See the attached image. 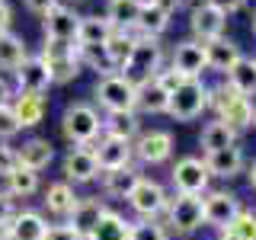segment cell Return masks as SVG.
Instances as JSON below:
<instances>
[{
  "label": "cell",
  "instance_id": "1",
  "mask_svg": "<svg viewBox=\"0 0 256 240\" xmlns=\"http://www.w3.org/2000/svg\"><path fill=\"white\" fill-rule=\"evenodd\" d=\"M102 132V118L90 102H70L61 116V134L68 138L74 148H84V144H93Z\"/></svg>",
  "mask_w": 256,
  "mask_h": 240
},
{
  "label": "cell",
  "instance_id": "2",
  "mask_svg": "<svg viewBox=\"0 0 256 240\" xmlns=\"http://www.w3.org/2000/svg\"><path fill=\"white\" fill-rule=\"evenodd\" d=\"M42 61L52 70V84H70L74 77H80L84 64L77 54V42H58V38H45L42 45Z\"/></svg>",
  "mask_w": 256,
  "mask_h": 240
},
{
  "label": "cell",
  "instance_id": "3",
  "mask_svg": "<svg viewBox=\"0 0 256 240\" xmlns=\"http://www.w3.org/2000/svg\"><path fill=\"white\" fill-rule=\"evenodd\" d=\"M166 224H170L173 234H196L205 224V212H202V196H186V192H176L164 208Z\"/></svg>",
  "mask_w": 256,
  "mask_h": 240
},
{
  "label": "cell",
  "instance_id": "4",
  "mask_svg": "<svg viewBox=\"0 0 256 240\" xmlns=\"http://www.w3.org/2000/svg\"><path fill=\"white\" fill-rule=\"evenodd\" d=\"M202 109H208V86L202 80H182L166 102V112L176 122H192V118L202 116Z\"/></svg>",
  "mask_w": 256,
  "mask_h": 240
},
{
  "label": "cell",
  "instance_id": "5",
  "mask_svg": "<svg viewBox=\"0 0 256 240\" xmlns=\"http://www.w3.org/2000/svg\"><path fill=\"white\" fill-rule=\"evenodd\" d=\"M164 68V48H160L157 38L138 36V45H134V54L125 68V77L132 80L134 86L144 84V80H154V74Z\"/></svg>",
  "mask_w": 256,
  "mask_h": 240
},
{
  "label": "cell",
  "instance_id": "6",
  "mask_svg": "<svg viewBox=\"0 0 256 240\" xmlns=\"http://www.w3.org/2000/svg\"><path fill=\"white\" fill-rule=\"evenodd\" d=\"M134 90H138V86L125 74H109V77L96 80L93 96L106 112H125V109H134Z\"/></svg>",
  "mask_w": 256,
  "mask_h": 240
},
{
  "label": "cell",
  "instance_id": "7",
  "mask_svg": "<svg viewBox=\"0 0 256 240\" xmlns=\"http://www.w3.org/2000/svg\"><path fill=\"white\" fill-rule=\"evenodd\" d=\"M166 202H170L166 189L160 186L157 180H148V176H141L138 186H134L132 196H128V205L134 208L138 218H160L164 208H166Z\"/></svg>",
  "mask_w": 256,
  "mask_h": 240
},
{
  "label": "cell",
  "instance_id": "8",
  "mask_svg": "<svg viewBox=\"0 0 256 240\" xmlns=\"http://www.w3.org/2000/svg\"><path fill=\"white\" fill-rule=\"evenodd\" d=\"M170 180H173L176 192L202 196V192L208 189V182H212V176H208V170H205V160H198V157H180L173 164V170H170Z\"/></svg>",
  "mask_w": 256,
  "mask_h": 240
},
{
  "label": "cell",
  "instance_id": "9",
  "mask_svg": "<svg viewBox=\"0 0 256 240\" xmlns=\"http://www.w3.org/2000/svg\"><path fill=\"white\" fill-rule=\"evenodd\" d=\"M16 77V93H29V96H42L52 86V70L42 61V54H29L20 68L13 70Z\"/></svg>",
  "mask_w": 256,
  "mask_h": 240
},
{
  "label": "cell",
  "instance_id": "10",
  "mask_svg": "<svg viewBox=\"0 0 256 240\" xmlns=\"http://www.w3.org/2000/svg\"><path fill=\"white\" fill-rule=\"evenodd\" d=\"M132 150H134V160H141V164H164L173 154V134L164 132V128L141 132L132 141Z\"/></svg>",
  "mask_w": 256,
  "mask_h": 240
},
{
  "label": "cell",
  "instance_id": "11",
  "mask_svg": "<svg viewBox=\"0 0 256 240\" xmlns=\"http://www.w3.org/2000/svg\"><path fill=\"white\" fill-rule=\"evenodd\" d=\"M100 164H96L93 144H84V148H70L64 154V182H74V186H84V182L100 180Z\"/></svg>",
  "mask_w": 256,
  "mask_h": 240
},
{
  "label": "cell",
  "instance_id": "12",
  "mask_svg": "<svg viewBox=\"0 0 256 240\" xmlns=\"http://www.w3.org/2000/svg\"><path fill=\"white\" fill-rule=\"evenodd\" d=\"M224 22H228V16H224L218 6L205 4V0H198L196 6H192L189 13V29H192V38L196 42H212V38L224 36Z\"/></svg>",
  "mask_w": 256,
  "mask_h": 240
},
{
  "label": "cell",
  "instance_id": "13",
  "mask_svg": "<svg viewBox=\"0 0 256 240\" xmlns=\"http://www.w3.org/2000/svg\"><path fill=\"white\" fill-rule=\"evenodd\" d=\"M240 198L234 196V192H224V189H214L208 192V196L202 198V212H205V224H212V228L224 230L230 221L240 214Z\"/></svg>",
  "mask_w": 256,
  "mask_h": 240
},
{
  "label": "cell",
  "instance_id": "14",
  "mask_svg": "<svg viewBox=\"0 0 256 240\" xmlns=\"http://www.w3.org/2000/svg\"><path fill=\"white\" fill-rule=\"evenodd\" d=\"M170 68L180 70L186 80H202V70H208V61H205V45L196 42V38H186L173 48L170 54Z\"/></svg>",
  "mask_w": 256,
  "mask_h": 240
},
{
  "label": "cell",
  "instance_id": "15",
  "mask_svg": "<svg viewBox=\"0 0 256 240\" xmlns=\"http://www.w3.org/2000/svg\"><path fill=\"white\" fill-rule=\"evenodd\" d=\"M77 26H80V16L70 10V6L58 4L54 10H48L42 16V32L45 38H58V42H77Z\"/></svg>",
  "mask_w": 256,
  "mask_h": 240
},
{
  "label": "cell",
  "instance_id": "16",
  "mask_svg": "<svg viewBox=\"0 0 256 240\" xmlns=\"http://www.w3.org/2000/svg\"><path fill=\"white\" fill-rule=\"evenodd\" d=\"M93 154H96V164H100V170H118V166H128V164L134 160L132 141L112 138V134H102L100 144H93Z\"/></svg>",
  "mask_w": 256,
  "mask_h": 240
},
{
  "label": "cell",
  "instance_id": "17",
  "mask_svg": "<svg viewBox=\"0 0 256 240\" xmlns=\"http://www.w3.org/2000/svg\"><path fill=\"white\" fill-rule=\"evenodd\" d=\"M106 212H109V208H106V202H102V198H77L74 212L68 214V224L86 240V234H90L96 224H100V218H102Z\"/></svg>",
  "mask_w": 256,
  "mask_h": 240
},
{
  "label": "cell",
  "instance_id": "18",
  "mask_svg": "<svg viewBox=\"0 0 256 240\" xmlns=\"http://www.w3.org/2000/svg\"><path fill=\"white\" fill-rule=\"evenodd\" d=\"M240 58H244V54H240V45L234 38L218 36V38H212V42H205V61H208V68L218 70V74H228Z\"/></svg>",
  "mask_w": 256,
  "mask_h": 240
},
{
  "label": "cell",
  "instance_id": "19",
  "mask_svg": "<svg viewBox=\"0 0 256 240\" xmlns=\"http://www.w3.org/2000/svg\"><path fill=\"white\" fill-rule=\"evenodd\" d=\"M16 157H20V166H26L32 173H42L54 160V144L48 138H29L22 141V148H16Z\"/></svg>",
  "mask_w": 256,
  "mask_h": 240
},
{
  "label": "cell",
  "instance_id": "20",
  "mask_svg": "<svg viewBox=\"0 0 256 240\" xmlns=\"http://www.w3.org/2000/svg\"><path fill=\"white\" fill-rule=\"evenodd\" d=\"M10 109H13V116H16V122H20V128H36V125H42V118H45V112H48V102H45V96L13 93Z\"/></svg>",
  "mask_w": 256,
  "mask_h": 240
},
{
  "label": "cell",
  "instance_id": "21",
  "mask_svg": "<svg viewBox=\"0 0 256 240\" xmlns=\"http://www.w3.org/2000/svg\"><path fill=\"white\" fill-rule=\"evenodd\" d=\"M205 170H208V176L230 180V176H237L244 170V150H240L237 144H230V148H224V150L205 154Z\"/></svg>",
  "mask_w": 256,
  "mask_h": 240
},
{
  "label": "cell",
  "instance_id": "22",
  "mask_svg": "<svg viewBox=\"0 0 256 240\" xmlns=\"http://www.w3.org/2000/svg\"><path fill=\"white\" fill-rule=\"evenodd\" d=\"M170 26V13L160 10L157 4L150 0H141V10H138V20H134V36H148V38H160Z\"/></svg>",
  "mask_w": 256,
  "mask_h": 240
},
{
  "label": "cell",
  "instance_id": "23",
  "mask_svg": "<svg viewBox=\"0 0 256 240\" xmlns=\"http://www.w3.org/2000/svg\"><path fill=\"white\" fill-rule=\"evenodd\" d=\"M100 176H102V192H106V196H116V198H128L132 189L138 186V180H141V173H138L134 164L118 166V170H102Z\"/></svg>",
  "mask_w": 256,
  "mask_h": 240
},
{
  "label": "cell",
  "instance_id": "24",
  "mask_svg": "<svg viewBox=\"0 0 256 240\" xmlns=\"http://www.w3.org/2000/svg\"><path fill=\"white\" fill-rule=\"evenodd\" d=\"M48 230V221L42 212H16L10 218V240H42Z\"/></svg>",
  "mask_w": 256,
  "mask_h": 240
},
{
  "label": "cell",
  "instance_id": "25",
  "mask_svg": "<svg viewBox=\"0 0 256 240\" xmlns=\"http://www.w3.org/2000/svg\"><path fill=\"white\" fill-rule=\"evenodd\" d=\"M166 102H170V93L164 86H157L154 80H144L134 90V112H150V116H160L166 112Z\"/></svg>",
  "mask_w": 256,
  "mask_h": 240
},
{
  "label": "cell",
  "instance_id": "26",
  "mask_svg": "<svg viewBox=\"0 0 256 240\" xmlns=\"http://www.w3.org/2000/svg\"><path fill=\"white\" fill-rule=\"evenodd\" d=\"M102 132L112 134V138L134 141V138L141 134L138 112H134V109H125V112H106V118H102Z\"/></svg>",
  "mask_w": 256,
  "mask_h": 240
},
{
  "label": "cell",
  "instance_id": "27",
  "mask_svg": "<svg viewBox=\"0 0 256 240\" xmlns=\"http://www.w3.org/2000/svg\"><path fill=\"white\" fill-rule=\"evenodd\" d=\"M112 22L106 16L93 13V16H80V26H77V45H106L112 36Z\"/></svg>",
  "mask_w": 256,
  "mask_h": 240
},
{
  "label": "cell",
  "instance_id": "28",
  "mask_svg": "<svg viewBox=\"0 0 256 240\" xmlns=\"http://www.w3.org/2000/svg\"><path fill=\"white\" fill-rule=\"evenodd\" d=\"M45 208L48 212L54 214V218H64L68 221V214L74 212V205H77V196H74V186H70V182H52V186L45 189Z\"/></svg>",
  "mask_w": 256,
  "mask_h": 240
},
{
  "label": "cell",
  "instance_id": "29",
  "mask_svg": "<svg viewBox=\"0 0 256 240\" xmlns=\"http://www.w3.org/2000/svg\"><path fill=\"white\" fill-rule=\"evenodd\" d=\"M132 237V221L122 218L118 212H106L100 224L86 234V240H128Z\"/></svg>",
  "mask_w": 256,
  "mask_h": 240
},
{
  "label": "cell",
  "instance_id": "30",
  "mask_svg": "<svg viewBox=\"0 0 256 240\" xmlns=\"http://www.w3.org/2000/svg\"><path fill=\"white\" fill-rule=\"evenodd\" d=\"M29 58V48L22 42V36L16 32H0V70H13Z\"/></svg>",
  "mask_w": 256,
  "mask_h": 240
},
{
  "label": "cell",
  "instance_id": "31",
  "mask_svg": "<svg viewBox=\"0 0 256 240\" xmlns=\"http://www.w3.org/2000/svg\"><path fill=\"white\" fill-rule=\"evenodd\" d=\"M198 144H202L205 154H214V150H224V148H230V144H237V132L230 125H224L221 118H214V122H208L202 128Z\"/></svg>",
  "mask_w": 256,
  "mask_h": 240
},
{
  "label": "cell",
  "instance_id": "32",
  "mask_svg": "<svg viewBox=\"0 0 256 240\" xmlns=\"http://www.w3.org/2000/svg\"><path fill=\"white\" fill-rule=\"evenodd\" d=\"M134 45H138V36L134 32H112L109 36V42H106V54H109V61H112V68H128V61H132V54H134Z\"/></svg>",
  "mask_w": 256,
  "mask_h": 240
},
{
  "label": "cell",
  "instance_id": "33",
  "mask_svg": "<svg viewBox=\"0 0 256 240\" xmlns=\"http://www.w3.org/2000/svg\"><path fill=\"white\" fill-rule=\"evenodd\" d=\"M4 192L10 198H29L38 192V173L26 170V166H16L10 176H4Z\"/></svg>",
  "mask_w": 256,
  "mask_h": 240
},
{
  "label": "cell",
  "instance_id": "34",
  "mask_svg": "<svg viewBox=\"0 0 256 240\" xmlns=\"http://www.w3.org/2000/svg\"><path fill=\"white\" fill-rule=\"evenodd\" d=\"M138 10H141V0H109L106 20L112 22V29H118V32H134Z\"/></svg>",
  "mask_w": 256,
  "mask_h": 240
},
{
  "label": "cell",
  "instance_id": "35",
  "mask_svg": "<svg viewBox=\"0 0 256 240\" xmlns=\"http://www.w3.org/2000/svg\"><path fill=\"white\" fill-rule=\"evenodd\" d=\"M228 84L234 86V90L240 93V96H256V64H253V58H240L234 68L228 70Z\"/></svg>",
  "mask_w": 256,
  "mask_h": 240
},
{
  "label": "cell",
  "instance_id": "36",
  "mask_svg": "<svg viewBox=\"0 0 256 240\" xmlns=\"http://www.w3.org/2000/svg\"><path fill=\"white\" fill-rule=\"evenodd\" d=\"M253 116H256L253 102L246 100V96H237V100L230 102V106L224 109L218 118H221L224 125H230V128H234V132H244V128H250V125H253Z\"/></svg>",
  "mask_w": 256,
  "mask_h": 240
},
{
  "label": "cell",
  "instance_id": "37",
  "mask_svg": "<svg viewBox=\"0 0 256 240\" xmlns=\"http://www.w3.org/2000/svg\"><path fill=\"white\" fill-rule=\"evenodd\" d=\"M77 54H80V64L93 68L100 77L116 74V68H112V61H109V54H106V45H77Z\"/></svg>",
  "mask_w": 256,
  "mask_h": 240
},
{
  "label": "cell",
  "instance_id": "38",
  "mask_svg": "<svg viewBox=\"0 0 256 240\" xmlns=\"http://www.w3.org/2000/svg\"><path fill=\"white\" fill-rule=\"evenodd\" d=\"M221 234H228L230 240H256V212L240 208V214L221 230Z\"/></svg>",
  "mask_w": 256,
  "mask_h": 240
},
{
  "label": "cell",
  "instance_id": "39",
  "mask_svg": "<svg viewBox=\"0 0 256 240\" xmlns=\"http://www.w3.org/2000/svg\"><path fill=\"white\" fill-rule=\"evenodd\" d=\"M166 234L170 230L157 218H141V221H132V237L128 240H166Z\"/></svg>",
  "mask_w": 256,
  "mask_h": 240
},
{
  "label": "cell",
  "instance_id": "40",
  "mask_svg": "<svg viewBox=\"0 0 256 240\" xmlns=\"http://www.w3.org/2000/svg\"><path fill=\"white\" fill-rule=\"evenodd\" d=\"M237 90H234V86H230V84H218V86H208V109H214V112H218V116H221V112L224 109H228L230 106V102H234L237 100Z\"/></svg>",
  "mask_w": 256,
  "mask_h": 240
},
{
  "label": "cell",
  "instance_id": "41",
  "mask_svg": "<svg viewBox=\"0 0 256 240\" xmlns=\"http://www.w3.org/2000/svg\"><path fill=\"white\" fill-rule=\"evenodd\" d=\"M20 132H22V128H20V122H16L13 109L10 106H0V141H10Z\"/></svg>",
  "mask_w": 256,
  "mask_h": 240
},
{
  "label": "cell",
  "instance_id": "42",
  "mask_svg": "<svg viewBox=\"0 0 256 240\" xmlns=\"http://www.w3.org/2000/svg\"><path fill=\"white\" fill-rule=\"evenodd\" d=\"M182 80H186V77H182L180 70H173V68H160L157 74H154V84H157V86H164L166 93H173L176 86L182 84Z\"/></svg>",
  "mask_w": 256,
  "mask_h": 240
},
{
  "label": "cell",
  "instance_id": "43",
  "mask_svg": "<svg viewBox=\"0 0 256 240\" xmlns=\"http://www.w3.org/2000/svg\"><path fill=\"white\" fill-rule=\"evenodd\" d=\"M16 166H20V157H16V148H10L6 141H0V180L10 176Z\"/></svg>",
  "mask_w": 256,
  "mask_h": 240
},
{
  "label": "cell",
  "instance_id": "44",
  "mask_svg": "<svg viewBox=\"0 0 256 240\" xmlns=\"http://www.w3.org/2000/svg\"><path fill=\"white\" fill-rule=\"evenodd\" d=\"M42 240H84V237H80L77 230L64 221V224H48V230H45Z\"/></svg>",
  "mask_w": 256,
  "mask_h": 240
},
{
  "label": "cell",
  "instance_id": "45",
  "mask_svg": "<svg viewBox=\"0 0 256 240\" xmlns=\"http://www.w3.org/2000/svg\"><path fill=\"white\" fill-rule=\"evenodd\" d=\"M22 4H26V10H29V13L45 16L48 10H54V6H58V0H22Z\"/></svg>",
  "mask_w": 256,
  "mask_h": 240
},
{
  "label": "cell",
  "instance_id": "46",
  "mask_svg": "<svg viewBox=\"0 0 256 240\" xmlns=\"http://www.w3.org/2000/svg\"><path fill=\"white\" fill-rule=\"evenodd\" d=\"M205 4H212V6H218V10L224 16H230V13H237V10H244V4L246 0H205Z\"/></svg>",
  "mask_w": 256,
  "mask_h": 240
},
{
  "label": "cell",
  "instance_id": "47",
  "mask_svg": "<svg viewBox=\"0 0 256 240\" xmlns=\"http://www.w3.org/2000/svg\"><path fill=\"white\" fill-rule=\"evenodd\" d=\"M16 214V198H10L4 189H0V221H10Z\"/></svg>",
  "mask_w": 256,
  "mask_h": 240
},
{
  "label": "cell",
  "instance_id": "48",
  "mask_svg": "<svg viewBox=\"0 0 256 240\" xmlns=\"http://www.w3.org/2000/svg\"><path fill=\"white\" fill-rule=\"evenodd\" d=\"M10 22H13V10L6 0H0V32H10Z\"/></svg>",
  "mask_w": 256,
  "mask_h": 240
},
{
  "label": "cell",
  "instance_id": "49",
  "mask_svg": "<svg viewBox=\"0 0 256 240\" xmlns=\"http://www.w3.org/2000/svg\"><path fill=\"white\" fill-rule=\"evenodd\" d=\"M10 100H13V86H10V80L0 77V106H10Z\"/></svg>",
  "mask_w": 256,
  "mask_h": 240
},
{
  "label": "cell",
  "instance_id": "50",
  "mask_svg": "<svg viewBox=\"0 0 256 240\" xmlns=\"http://www.w3.org/2000/svg\"><path fill=\"white\" fill-rule=\"evenodd\" d=\"M150 4H157L160 6V10H166V13H176V10H180V4H182V0H150Z\"/></svg>",
  "mask_w": 256,
  "mask_h": 240
},
{
  "label": "cell",
  "instance_id": "51",
  "mask_svg": "<svg viewBox=\"0 0 256 240\" xmlns=\"http://www.w3.org/2000/svg\"><path fill=\"white\" fill-rule=\"evenodd\" d=\"M0 240H10V221H0Z\"/></svg>",
  "mask_w": 256,
  "mask_h": 240
},
{
  "label": "cell",
  "instance_id": "52",
  "mask_svg": "<svg viewBox=\"0 0 256 240\" xmlns=\"http://www.w3.org/2000/svg\"><path fill=\"white\" fill-rule=\"evenodd\" d=\"M250 186H253V189H256V164H253V166H250Z\"/></svg>",
  "mask_w": 256,
  "mask_h": 240
},
{
  "label": "cell",
  "instance_id": "53",
  "mask_svg": "<svg viewBox=\"0 0 256 240\" xmlns=\"http://www.w3.org/2000/svg\"><path fill=\"white\" fill-rule=\"evenodd\" d=\"M250 29H253V36H256V13H253V22H250Z\"/></svg>",
  "mask_w": 256,
  "mask_h": 240
},
{
  "label": "cell",
  "instance_id": "54",
  "mask_svg": "<svg viewBox=\"0 0 256 240\" xmlns=\"http://www.w3.org/2000/svg\"><path fill=\"white\" fill-rule=\"evenodd\" d=\"M218 240H230V237H228V234H221V237H218Z\"/></svg>",
  "mask_w": 256,
  "mask_h": 240
},
{
  "label": "cell",
  "instance_id": "55",
  "mask_svg": "<svg viewBox=\"0 0 256 240\" xmlns=\"http://www.w3.org/2000/svg\"><path fill=\"white\" fill-rule=\"evenodd\" d=\"M253 122H256V116H253Z\"/></svg>",
  "mask_w": 256,
  "mask_h": 240
},
{
  "label": "cell",
  "instance_id": "56",
  "mask_svg": "<svg viewBox=\"0 0 256 240\" xmlns=\"http://www.w3.org/2000/svg\"><path fill=\"white\" fill-rule=\"evenodd\" d=\"M253 64H256V58H253Z\"/></svg>",
  "mask_w": 256,
  "mask_h": 240
},
{
  "label": "cell",
  "instance_id": "57",
  "mask_svg": "<svg viewBox=\"0 0 256 240\" xmlns=\"http://www.w3.org/2000/svg\"><path fill=\"white\" fill-rule=\"evenodd\" d=\"M196 4H198V0H196Z\"/></svg>",
  "mask_w": 256,
  "mask_h": 240
}]
</instances>
